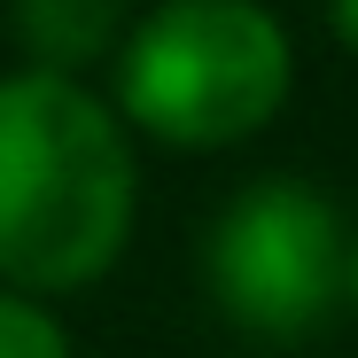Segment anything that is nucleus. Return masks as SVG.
<instances>
[{
	"mask_svg": "<svg viewBox=\"0 0 358 358\" xmlns=\"http://www.w3.org/2000/svg\"><path fill=\"white\" fill-rule=\"evenodd\" d=\"M133 234L125 125L71 78H0V280L24 296L86 288Z\"/></svg>",
	"mask_w": 358,
	"mask_h": 358,
	"instance_id": "nucleus-1",
	"label": "nucleus"
},
{
	"mask_svg": "<svg viewBox=\"0 0 358 358\" xmlns=\"http://www.w3.org/2000/svg\"><path fill=\"white\" fill-rule=\"evenodd\" d=\"M288 101V31L257 0H164L117 55V109L164 148H234Z\"/></svg>",
	"mask_w": 358,
	"mask_h": 358,
	"instance_id": "nucleus-2",
	"label": "nucleus"
},
{
	"mask_svg": "<svg viewBox=\"0 0 358 358\" xmlns=\"http://www.w3.org/2000/svg\"><path fill=\"white\" fill-rule=\"evenodd\" d=\"M203 280L218 312L257 343H304L335 296H350L343 218L304 179H257L203 234Z\"/></svg>",
	"mask_w": 358,
	"mask_h": 358,
	"instance_id": "nucleus-3",
	"label": "nucleus"
},
{
	"mask_svg": "<svg viewBox=\"0 0 358 358\" xmlns=\"http://www.w3.org/2000/svg\"><path fill=\"white\" fill-rule=\"evenodd\" d=\"M117 24H125V0H16V39L55 78H71L78 63L109 55Z\"/></svg>",
	"mask_w": 358,
	"mask_h": 358,
	"instance_id": "nucleus-4",
	"label": "nucleus"
},
{
	"mask_svg": "<svg viewBox=\"0 0 358 358\" xmlns=\"http://www.w3.org/2000/svg\"><path fill=\"white\" fill-rule=\"evenodd\" d=\"M0 358H71V343L31 296H0Z\"/></svg>",
	"mask_w": 358,
	"mask_h": 358,
	"instance_id": "nucleus-5",
	"label": "nucleus"
},
{
	"mask_svg": "<svg viewBox=\"0 0 358 358\" xmlns=\"http://www.w3.org/2000/svg\"><path fill=\"white\" fill-rule=\"evenodd\" d=\"M327 8H335V31L358 47V0H327Z\"/></svg>",
	"mask_w": 358,
	"mask_h": 358,
	"instance_id": "nucleus-6",
	"label": "nucleus"
},
{
	"mask_svg": "<svg viewBox=\"0 0 358 358\" xmlns=\"http://www.w3.org/2000/svg\"><path fill=\"white\" fill-rule=\"evenodd\" d=\"M350 296H358V250H350Z\"/></svg>",
	"mask_w": 358,
	"mask_h": 358,
	"instance_id": "nucleus-7",
	"label": "nucleus"
}]
</instances>
